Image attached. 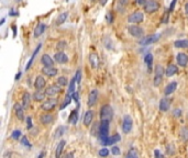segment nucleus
<instances>
[{"label": "nucleus", "mask_w": 188, "mask_h": 158, "mask_svg": "<svg viewBox=\"0 0 188 158\" xmlns=\"http://www.w3.org/2000/svg\"><path fill=\"white\" fill-rule=\"evenodd\" d=\"M65 130H66V127L65 126H60L58 127L57 130H56V133H55V135H54V137H56V138H58V137H60V136L64 134V132H65Z\"/></svg>", "instance_id": "e433bc0d"}, {"label": "nucleus", "mask_w": 188, "mask_h": 158, "mask_svg": "<svg viewBox=\"0 0 188 158\" xmlns=\"http://www.w3.org/2000/svg\"><path fill=\"white\" fill-rule=\"evenodd\" d=\"M54 120L53 115L50 113H45V114H42L40 118V121L42 124H50V123H52Z\"/></svg>", "instance_id": "a878e982"}, {"label": "nucleus", "mask_w": 188, "mask_h": 158, "mask_svg": "<svg viewBox=\"0 0 188 158\" xmlns=\"http://www.w3.org/2000/svg\"><path fill=\"white\" fill-rule=\"evenodd\" d=\"M45 30H46V24H45V23H43V22L38 23V25H36L35 29H34L33 36L34 38H40V36L45 32Z\"/></svg>", "instance_id": "f3484780"}, {"label": "nucleus", "mask_w": 188, "mask_h": 158, "mask_svg": "<svg viewBox=\"0 0 188 158\" xmlns=\"http://www.w3.org/2000/svg\"><path fill=\"white\" fill-rule=\"evenodd\" d=\"M75 83H76V79H75V77H73V78H72V80H70V88H68V94H74Z\"/></svg>", "instance_id": "58836bf2"}, {"label": "nucleus", "mask_w": 188, "mask_h": 158, "mask_svg": "<svg viewBox=\"0 0 188 158\" xmlns=\"http://www.w3.org/2000/svg\"><path fill=\"white\" fill-rule=\"evenodd\" d=\"M129 0H118V9H120V11H122V9L124 10L125 6L128 5Z\"/></svg>", "instance_id": "4c0bfd02"}, {"label": "nucleus", "mask_w": 188, "mask_h": 158, "mask_svg": "<svg viewBox=\"0 0 188 158\" xmlns=\"http://www.w3.org/2000/svg\"><path fill=\"white\" fill-rule=\"evenodd\" d=\"M109 122L108 121H101L99 123V131L98 135L100 137V143L105 142L108 137H109Z\"/></svg>", "instance_id": "f257e3e1"}, {"label": "nucleus", "mask_w": 188, "mask_h": 158, "mask_svg": "<svg viewBox=\"0 0 188 158\" xmlns=\"http://www.w3.org/2000/svg\"><path fill=\"white\" fill-rule=\"evenodd\" d=\"M40 49H41V44H39V45H38V47H36V48H35V51H34V52H33V54H32L31 58H30L29 62H28L27 66H25V70H29V69L31 68L32 64H33L34 58H35V56L38 55V53H39V51H40Z\"/></svg>", "instance_id": "393cba45"}, {"label": "nucleus", "mask_w": 188, "mask_h": 158, "mask_svg": "<svg viewBox=\"0 0 188 158\" xmlns=\"http://www.w3.org/2000/svg\"><path fill=\"white\" fill-rule=\"evenodd\" d=\"M176 89H177V83L176 81H172V83H170L165 87V89H164V94H165V97L170 96V94L176 91Z\"/></svg>", "instance_id": "a211bd4d"}, {"label": "nucleus", "mask_w": 188, "mask_h": 158, "mask_svg": "<svg viewBox=\"0 0 188 158\" xmlns=\"http://www.w3.org/2000/svg\"><path fill=\"white\" fill-rule=\"evenodd\" d=\"M184 10H185V13L188 14V3L185 5V8H184Z\"/></svg>", "instance_id": "13d9d810"}, {"label": "nucleus", "mask_w": 188, "mask_h": 158, "mask_svg": "<svg viewBox=\"0 0 188 158\" xmlns=\"http://www.w3.org/2000/svg\"><path fill=\"white\" fill-rule=\"evenodd\" d=\"M173 114H174V116H176V118H179V116L181 115V110H180V109H176V110H174V112H173Z\"/></svg>", "instance_id": "8fccbe9b"}, {"label": "nucleus", "mask_w": 188, "mask_h": 158, "mask_svg": "<svg viewBox=\"0 0 188 158\" xmlns=\"http://www.w3.org/2000/svg\"><path fill=\"white\" fill-rule=\"evenodd\" d=\"M88 60H89V64L92 69L99 68V66H100V59H99V56L97 53L91 52V53L89 54V56H88Z\"/></svg>", "instance_id": "1a4fd4ad"}, {"label": "nucleus", "mask_w": 188, "mask_h": 158, "mask_svg": "<svg viewBox=\"0 0 188 158\" xmlns=\"http://www.w3.org/2000/svg\"><path fill=\"white\" fill-rule=\"evenodd\" d=\"M21 136V132L19 131V130H16V131H13V133L11 134V137L13 138V140H19Z\"/></svg>", "instance_id": "79ce46f5"}, {"label": "nucleus", "mask_w": 188, "mask_h": 158, "mask_svg": "<svg viewBox=\"0 0 188 158\" xmlns=\"http://www.w3.org/2000/svg\"><path fill=\"white\" fill-rule=\"evenodd\" d=\"M27 122H28V129H31L32 127V120L30 116H28L27 118Z\"/></svg>", "instance_id": "864d4df0"}, {"label": "nucleus", "mask_w": 188, "mask_h": 158, "mask_svg": "<svg viewBox=\"0 0 188 158\" xmlns=\"http://www.w3.org/2000/svg\"><path fill=\"white\" fill-rule=\"evenodd\" d=\"M43 156H44V154H43V153H42V154H41V155H40V156H39V158H43Z\"/></svg>", "instance_id": "052dcab7"}, {"label": "nucleus", "mask_w": 188, "mask_h": 158, "mask_svg": "<svg viewBox=\"0 0 188 158\" xmlns=\"http://www.w3.org/2000/svg\"><path fill=\"white\" fill-rule=\"evenodd\" d=\"M99 3H100V6H102V7H105L106 5H107V3L109 1V0H98Z\"/></svg>", "instance_id": "5fc2aeb1"}, {"label": "nucleus", "mask_w": 188, "mask_h": 158, "mask_svg": "<svg viewBox=\"0 0 188 158\" xmlns=\"http://www.w3.org/2000/svg\"><path fill=\"white\" fill-rule=\"evenodd\" d=\"M42 73L44 74L45 76H47V77H55V76L57 75V73H58V69L55 68L54 66H52V67H43Z\"/></svg>", "instance_id": "6ab92c4d"}, {"label": "nucleus", "mask_w": 188, "mask_h": 158, "mask_svg": "<svg viewBox=\"0 0 188 158\" xmlns=\"http://www.w3.org/2000/svg\"><path fill=\"white\" fill-rule=\"evenodd\" d=\"M81 70L78 69V70L76 71V75H75V79H76L77 84H81Z\"/></svg>", "instance_id": "37998d69"}, {"label": "nucleus", "mask_w": 188, "mask_h": 158, "mask_svg": "<svg viewBox=\"0 0 188 158\" xmlns=\"http://www.w3.org/2000/svg\"><path fill=\"white\" fill-rule=\"evenodd\" d=\"M77 109H75V110H73L72 111V113H70V118H68V122L70 123H72V124H76L77 123V120H78V114H77Z\"/></svg>", "instance_id": "7c9ffc66"}, {"label": "nucleus", "mask_w": 188, "mask_h": 158, "mask_svg": "<svg viewBox=\"0 0 188 158\" xmlns=\"http://www.w3.org/2000/svg\"><path fill=\"white\" fill-rule=\"evenodd\" d=\"M135 3H137L139 6H141V7H144L145 3H148V0H135Z\"/></svg>", "instance_id": "09e8293b"}, {"label": "nucleus", "mask_w": 188, "mask_h": 158, "mask_svg": "<svg viewBox=\"0 0 188 158\" xmlns=\"http://www.w3.org/2000/svg\"><path fill=\"white\" fill-rule=\"evenodd\" d=\"M72 100H73V94H67V96L65 97V100H64V102L62 103V105H60V110L65 109V108L67 107L68 104H70V102H72Z\"/></svg>", "instance_id": "72a5a7b5"}, {"label": "nucleus", "mask_w": 188, "mask_h": 158, "mask_svg": "<svg viewBox=\"0 0 188 158\" xmlns=\"http://www.w3.org/2000/svg\"><path fill=\"white\" fill-rule=\"evenodd\" d=\"M164 74H165V69H164L161 65H157L156 68H155L154 79H153V85H154L155 87H159V86L162 84Z\"/></svg>", "instance_id": "39448f33"}, {"label": "nucleus", "mask_w": 188, "mask_h": 158, "mask_svg": "<svg viewBox=\"0 0 188 158\" xmlns=\"http://www.w3.org/2000/svg\"><path fill=\"white\" fill-rule=\"evenodd\" d=\"M120 140H121V136L119 135V134H116V135L112 136V142H113V144H114V143L120 142Z\"/></svg>", "instance_id": "49530a36"}, {"label": "nucleus", "mask_w": 188, "mask_h": 158, "mask_svg": "<svg viewBox=\"0 0 188 158\" xmlns=\"http://www.w3.org/2000/svg\"><path fill=\"white\" fill-rule=\"evenodd\" d=\"M125 158H139L138 151L135 150L134 148H131L130 150L127 153V155H125Z\"/></svg>", "instance_id": "c9c22d12"}, {"label": "nucleus", "mask_w": 188, "mask_h": 158, "mask_svg": "<svg viewBox=\"0 0 188 158\" xmlns=\"http://www.w3.org/2000/svg\"><path fill=\"white\" fill-rule=\"evenodd\" d=\"M179 135H180V140H183V142H187L188 140V127L187 126L181 127Z\"/></svg>", "instance_id": "473e14b6"}, {"label": "nucleus", "mask_w": 188, "mask_h": 158, "mask_svg": "<svg viewBox=\"0 0 188 158\" xmlns=\"http://www.w3.org/2000/svg\"><path fill=\"white\" fill-rule=\"evenodd\" d=\"M54 60L58 64H67L68 63V56L64 53V51H58L57 53L54 55Z\"/></svg>", "instance_id": "f8f14e48"}, {"label": "nucleus", "mask_w": 188, "mask_h": 158, "mask_svg": "<svg viewBox=\"0 0 188 158\" xmlns=\"http://www.w3.org/2000/svg\"><path fill=\"white\" fill-rule=\"evenodd\" d=\"M98 96H99V92H98V90H96V89L91 90V91L89 92V94H88V100H87L88 107L91 108L96 104L97 101H98Z\"/></svg>", "instance_id": "9b49d317"}, {"label": "nucleus", "mask_w": 188, "mask_h": 158, "mask_svg": "<svg viewBox=\"0 0 188 158\" xmlns=\"http://www.w3.org/2000/svg\"><path fill=\"white\" fill-rule=\"evenodd\" d=\"M23 109H24V108H23L21 104H19V103H16V104H14V112H16V116L20 121L24 120V111H23Z\"/></svg>", "instance_id": "4be33fe9"}, {"label": "nucleus", "mask_w": 188, "mask_h": 158, "mask_svg": "<svg viewBox=\"0 0 188 158\" xmlns=\"http://www.w3.org/2000/svg\"><path fill=\"white\" fill-rule=\"evenodd\" d=\"M177 71H178V67L174 64H170L168 65L167 68L165 69V75L167 76V77H172L175 74H177Z\"/></svg>", "instance_id": "b1692460"}, {"label": "nucleus", "mask_w": 188, "mask_h": 158, "mask_svg": "<svg viewBox=\"0 0 188 158\" xmlns=\"http://www.w3.org/2000/svg\"><path fill=\"white\" fill-rule=\"evenodd\" d=\"M41 63H42L43 67H52L54 65L53 58L49 54H43L42 57H41Z\"/></svg>", "instance_id": "412c9836"}, {"label": "nucleus", "mask_w": 188, "mask_h": 158, "mask_svg": "<svg viewBox=\"0 0 188 158\" xmlns=\"http://www.w3.org/2000/svg\"><path fill=\"white\" fill-rule=\"evenodd\" d=\"M66 46H67V43L65 41H60V42H57V45H56L58 51H64L66 48Z\"/></svg>", "instance_id": "ea45409f"}, {"label": "nucleus", "mask_w": 188, "mask_h": 158, "mask_svg": "<svg viewBox=\"0 0 188 158\" xmlns=\"http://www.w3.org/2000/svg\"><path fill=\"white\" fill-rule=\"evenodd\" d=\"M18 1H21V0H18Z\"/></svg>", "instance_id": "e2e57ef3"}, {"label": "nucleus", "mask_w": 188, "mask_h": 158, "mask_svg": "<svg viewBox=\"0 0 188 158\" xmlns=\"http://www.w3.org/2000/svg\"><path fill=\"white\" fill-rule=\"evenodd\" d=\"M176 48H188V40H177L174 42Z\"/></svg>", "instance_id": "c85d7f7f"}, {"label": "nucleus", "mask_w": 188, "mask_h": 158, "mask_svg": "<svg viewBox=\"0 0 188 158\" xmlns=\"http://www.w3.org/2000/svg\"><path fill=\"white\" fill-rule=\"evenodd\" d=\"M92 120H94V111L89 110V111L86 112L85 115H84V124H85V126H89V125L91 124Z\"/></svg>", "instance_id": "5701e85b"}, {"label": "nucleus", "mask_w": 188, "mask_h": 158, "mask_svg": "<svg viewBox=\"0 0 188 158\" xmlns=\"http://www.w3.org/2000/svg\"><path fill=\"white\" fill-rule=\"evenodd\" d=\"M161 35L159 34H153V35H150V36H144V38H141L140 41V45H150V44H153V43L157 42L159 40Z\"/></svg>", "instance_id": "9d476101"}, {"label": "nucleus", "mask_w": 188, "mask_h": 158, "mask_svg": "<svg viewBox=\"0 0 188 158\" xmlns=\"http://www.w3.org/2000/svg\"><path fill=\"white\" fill-rule=\"evenodd\" d=\"M31 104V96H30L29 92H25L22 97V107L24 109H28Z\"/></svg>", "instance_id": "bb28decb"}, {"label": "nucleus", "mask_w": 188, "mask_h": 158, "mask_svg": "<svg viewBox=\"0 0 188 158\" xmlns=\"http://www.w3.org/2000/svg\"><path fill=\"white\" fill-rule=\"evenodd\" d=\"M144 63L146 64V66H148V70L152 71V64H153V55L151 53L146 54L145 57H144Z\"/></svg>", "instance_id": "cd10ccee"}, {"label": "nucleus", "mask_w": 188, "mask_h": 158, "mask_svg": "<svg viewBox=\"0 0 188 158\" xmlns=\"http://www.w3.org/2000/svg\"><path fill=\"white\" fill-rule=\"evenodd\" d=\"M176 3H177V0H172V3H170V11H173V10H174V7Z\"/></svg>", "instance_id": "3c124183"}, {"label": "nucleus", "mask_w": 188, "mask_h": 158, "mask_svg": "<svg viewBox=\"0 0 188 158\" xmlns=\"http://www.w3.org/2000/svg\"><path fill=\"white\" fill-rule=\"evenodd\" d=\"M99 114H100L101 121H108V122H110L112 120V118H113V110H112V108L110 105L106 104L100 109Z\"/></svg>", "instance_id": "f03ea898"}, {"label": "nucleus", "mask_w": 188, "mask_h": 158, "mask_svg": "<svg viewBox=\"0 0 188 158\" xmlns=\"http://www.w3.org/2000/svg\"><path fill=\"white\" fill-rule=\"evenodd\" d=\"M91 1H97V0H91Z\"/></svg>", "instance_id": "680f3d73"}, {"label": "nucleus", "mask_w": 188, "mask_h": 158, "mask_svg": "<svg viewBox=\"0 0 188 158\" xmlns=\"http://www.w3.org/2000/svg\"><path fill=\"white\" fill-rule=\"evenodd\" d=\"M21 142H22V144L24 145V146H28L29 148L31 147V144L29 143V140H28L27 137H22V140H21Z\"/></svg>", "instance_id": "de8ad7c7"}, {"label": "nucleus", "mask_w": 188, "mask_h": 158, "mask_svg": "<svg viewBox=\"0 0 188 158\" xmlns=\"http://www.w3.org/2000/svg\"><path fill=\"white\" fill-rule=\"evenodd\" d=\"M177 64L180 67H186L188 65V55L186 53H178L177 54Z\"/></svg>", "instance_id": "4468645a"}, {"label": "nucleus", "mask_w": 188, "mask_h": 158, "mask_svg": "<svg viewBox=\"0 0 188 158\" xmlns=\"http://www.w3.org/2000/svg\"><path fill=\"white\" fill-rule=\"evenodd\" d=\"M159 110L162 112H167L170 108V100L167 98V97H164V98L161 99L159 101Z\"/></svg>", "instance_id": "2eb2a0df"}, {"label": "nucleus", "mask_w": 188, "mask_h": 158, "mask_svg": "<svg viewBox=\"0 0 188 158\" xmlns=\"http://www.w3.org/2000/svg\"><path fill=\"white\" fill-rule=\"evenodd\" d=\"M99 156L100 157H107L108 155H109V149H107L106 147H103V148H101L100 150H99Z\"/></svg>", "instance_id": "a19ab883"}, {"label": "nucleus", "mask_w": 188, "mask_h": 158, "mask_svg": "<svg viewBox=\"0 0 188 158\" xmlns=\"http://www.w3.org/2000/svg\"><path fill=\"white\" fill-rule=\"evenodd\" d=\"M67 18H68V12H62V13L58 16L57 20H56V24L57 25L63 24V23L67 20Z\"/></svg>", "instance_id": "2f4dec72"}, {"label": "nucleus", "mask_w": 188, "mask_h": 158, "mask_svg": "<svg viewBox=\"0 0 188 158\" xmlns=\"http://www.w3.org/2000/svg\"><path fill=\"white\" fill-rule=\"evenodd\" d=\"M73 157H74V154H73V153H68L64 158H73Z\"/></svg>", "instance_id": "4d7b16f0"}, {"label": "nucleus", "mask_w": 188, "mask_h": 158, "mask_svg": "<svg viewBox=\"0 0 188 158\" xmlns=\"http://www.w3.org/2000/svg\"><path fill=\"white\" fill-rule=\"evenodd\" d=\"M67 84H68L67 78L64 77V76H60V77L57 78V85H60V87H65Z\"/></svg>", "instance_id": "f704fd0d"}, {"label": "nucleus", "mask_w": 188, "mask_h": 158, "mask_svg": "<svg viewBox=\"0 0 188 158\" xmlns=\"http://www.w3.org/2000/svg\"><path fill=\"white\" fill-rule=\"evenodd\" d=\"M132 126H133V121L132 119H131V116L125 115L122 121V131L124 132L125 134L130 133L131 130H132Z\"/></svg>", "instance_id": "6e6552de"}, {"label": "nucleus", "mask_w": 188, "mask_h": 158, "mask_svg": "<svg viewBox=\"0 0 188 158\" xmlns=\"http://www.w3.org/2000/svg\"><path fill=\"white\" fill-rule=\"evenodd\" d=\"M45 97H46V92H45L44 90H35L34 94H32V99H33L34 101H36V102L43 101L45 99Z\"/></svg>", "instance_id": "aec40b11"}, {"label": "nucleus", "mask_w": 188, "mask_h": 158, "mask_svg": "<svg viewBox=\"0 0 188 158\" xmlns=\"http://www.w3.org/2000/svg\"><path fill=\"white\" fill-rule=\"evenodd\" d=\"M57 103H58L57 99L50 98V99L45 100L44 102L42 103V105H41V109L44 110V111H46V112L53 111V110L56 108V105H57Z\"/></svg>", "instance_id": "0eeeda50"}, {"label": "nucleus", "mask_w": 188, "mask_h": 158, "mask_svg": "<svg viewBox=\"0 0 188 158\" xmlns=\"http://www.w3.org/2000/svg\"><path fill=\"white\" fill-rule=\"evenodd\" d=\"M73 99H74L75 101H78V94H77V92H74V94H73Z\"/></svg>", "instance_id": "6e6d98bb"}, {"label": "nucleus", "mask_w": 188, "mask_h": 158, "mask_svg": "<svg viewBox=\"0 0 188 158\" xmlns=\"http://www.w3.org/2000/svg\"><path fill=\"white\" fill-rule=\"evenodd\" d=\"M46 85V80L43 76H38L35 78V81H34V87H35V90H43Z\"/></svg>", "instance_id": "dca6fc26"}, {"label": "nucleus", "mask_w": 188, "mask_h": 158, "mask_svg": "<svg viewBox=\"0 0 188 158\" xmlns=\"http://www.w3.org/2000/svg\"><path fill=\"white\" fill-rule=\"evenodd\" d=\"M65 144H66V142L65 140H60V143H58V145H57V147H56V153H55V156H56V158H60L62 157V151H63V149H64V146H65Z\"/></svg>", "instance_id": "c756f323"}, {"label": "nucleus", "mask_w": 188, "mask_h": 158, "mask_svg": "<svg viewBox=\"0 0 188 158\" xmlns=\"http://www.w3.org/2000/svg\"><path fill=\"white\" fill-rule=\"evenodd\" d=\"M20 76H21V73H19L18 75L16 76V80H19V78H20Z\"/></svg>", "instance_id": "bf43d9fd"}, {"label": "nucleus", "mask_w": 188, "mask_h": 158, "mask_svg": "<svg viewBox=\"0 0 188 158\" xmlns=\"http://www.w3.org/2000/svg\"><path fill=\"white\" fill-rule=\"evenodd\" d=\"M159 7H161V5H159V1H156V0H148V3H145L143 9H144V12H145V13L153 14V13H155V12L159 11Z\"/></svg>", "instance_id": "7ed1b4c3"}, {"label": "nucleus", "mask_w": 188, "mask_h": 158, "mask_svg": "<svg viewBox=\"0 0 188 158\" xmlns=\"http://www.w3.org/2000/svg\"><path fill=\"white\" fill-rule=\"evenodd\" d=\"M60 90H62V87H60V85H52V86H50L49 88H46L45 92H46L47 97H51V98H53V97H55L56 94H60Z\"/></svg>", "instance_id": "ddd939ff"}, {"label": "nucleus", "mask_w": 188, "mask_h": 158, "mask_svg": "<svg viewBox=\"0 0 188 158\" xmlns=\"http://www.w3.org/2000/svg\"><path fill=\"white\" fill-rule=\"evenodd\" d=\"M144 21V13L141 11H135L129 14L128 17V22L130 24H139V23Z\"/></svg>", "instance_id": "423d86ee"}, {"label": "nucleus", "mask_w": 188, "mask_h": 158, "mask_svg": "<svg viewBox=\"0 0 188 158\" xmlns=\"http://www.w3.org/2000/svg\"><path fill=\"white\" fill-rule=\"evenodd\" d=\"M154 157H155V158H165V157H164V155L161 153V151L159 150V149H155V151H154Z\"/></svg>", "instance_id": "a18cd8bd"}, {"label": "nucleus", "mask_w": 188, "mask_h": 158, "mask_svg": "<svg viewBox=\"0 0 188 158\" xmlns=\"http://www.w3.org/2000/svg\"><path fill=\"white\" fill-rule=\"evenodd\" d=\"M128 33L132 38H144V30L138 24H130L128 27Z\"/></svg>", "instance_id": "20e7f679"}, {"label": "nucleus", "mask_w": 188, "mask_h": 158, "mask_svg": "<svg viewBox=\"0 0 188 158\" xmlns=\"http://www.w3.org/2000/svg\"><path fill=\"white\" fill-rule=\"evenodd\" d=\"M111 153L113 154L114 156L120 155V148H119L118 146H113V147L111 148Z\"/></svg>", "instance_id": "c03bdc74"}, {"label": "nucleus", "mask_w": 188, "mask_h": 158, "mask_svg": "<svg viewBox=\"0 0 188 158\" xmlns=\"http://www.w3.org/2000/svg\"><path fill=\"white\" fill-rule=\"evenodd\" d=\"M106 18H107V20H108V22H109V23H111L112 20H113V19H112V13H111V12H109V13L107 14V17H106Z\"/></svg>", "instance_id": "603ef678"}]
</instances>
